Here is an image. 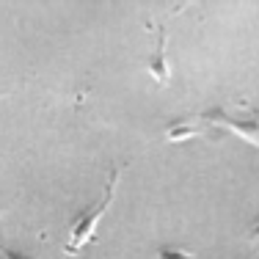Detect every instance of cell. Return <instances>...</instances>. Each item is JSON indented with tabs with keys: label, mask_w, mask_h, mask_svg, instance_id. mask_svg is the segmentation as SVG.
<instances>
[{
	"label": "cell",
	"mask_w": 259,
	"mask_h": 259,
	"mask_svg": "<svg viewBox=\"0 0 259 259\" xmlns=\"http://www.w3.org/2000/svg\"><path fill=\"white\" fill-rule=\"evenodd\" d=\"M119 177H121V168H110V177H108V185H105L102 199L97 201L94 207L83 209V212H77L75 218H72V224H69V240H66V248H64L66 256H75L85 243H91V240H94L97 226H100L102 215L108 212L110 201H113V196H116V185H119Z\"/></svg>",
	"instance_id": "1"
},
{
	"label": "cell",
	"mask_w": 259,
	"mask_h": 259,
	"mask_svg": "<svg viewBox=\"0 0 259 259\" xmlns=\"http://www.w3.org/2000/svg\"><path fill=\"white\" fill-rule=\"evenodd\" d=\"M201 119H204L207 127H218V130H226V133H234V135L245 138L251 146H256V149H259V124H254V121H237V119H232V116L226 113V110H221V108L207 110Z\"/></svg>",
	"instance_id": "2"
},
{
	"label": "cell",
	"mask_w": 259,
	"mask_h": 259,
	"mask_svg": "<svg viewBox=\"0 0 259 259\" xmlns=\"http://www.w3.org/2000/svg\"><path fill=\"white\" fill-rule=\"evenodd\" d=\"M165 45H168L165 28H163V25H157V50H155V55L149 58L146 69H149L152 80H155L160 89H165V85L171 83V66H168V58H165Z\"/></svg>",
	"instance_id": "3"
},
{
	"label": "cell",
	"mask_w": 259,
	"mask_h": 259,
	"mask_svg": "<svg viewBox=\"0 0 259 259\" xmlns=\"http://www.w3.org/2000/svg\"><path fill=\"white\" fill-rule=\"evenodd\" d=\"M207 133V124L201 116H182V119L171 121L165 127V138L174 141V144H182L188 138H196V135H204Z\"/></svg>",
	"instance_id": "4"
},
{
	"label": "cell",
	"mask_w": 259,
	"mask_h": 259,
	"mask_svg": "<svg viewBox=\"0 0 259 259\" xmlns=\"http://www.w3.org/2000/svg\"><path fill=\"white\" fill-rule=\"evenodd\" d=\"M155 259H196L190 251H185V248H174V245H160L157 248V254Z\"/></svg>",
	"instance_id": "5"
},
{
	"label": "cell",
	"mask_w": 259,
	"mask_h": 259,
	"mask_svg": "<svg viewBox=\"0 0 259 259\" xmlns=\"http://www.w3.org/2000/svg\"><path fill=\"white\" fill-rule=\"evenodd\" d=\"M0 254H3V259H36L33 254H22V251H14L9 245H0Z\"/></svg>",
	"instance_id": "6"
},
{
	"label": "cell",
	"mask_w": 259,
	"mask_h": 259,
	"mask_svg": "<svg viewBox=\"0 0 259 259\" xmlns=\"http://www.w3.org/2000/svg\"><path fill=\"white\" fill-rule=\"evenodd\" d=\"M248 243H251V248H254V251H259V221L248 229Z\"/></svg>",
	"instance_id": "7"
},
{
	"label": "cell",
	"mask_w": 259,
	"mask_h": 259,
	"mask_svg": "<svg viewBox=\"0 0 259 259\" xmlns=\"http://www.w3.org/2000/svg\"><path fill=\"white\" fill-rule=\"evenodd\" d=\"M0 218H3V207H0Z\"/></svg>",
	"instance_id": "8"
},
{
	"label": "cell",
	"mask_w": 259,
	"mask_h": 259,
	"mask_svg": "<svg viewBox=\"0 0 259 259\" xmlns=\"http://www.w3.org/2000/svg\"><path fill=\"white\" fill-rule=\"evenodd\" d=\"M0 97H6V91H0Z\"/></svg>",
	"instance_id": "9"
}]
</instances>
